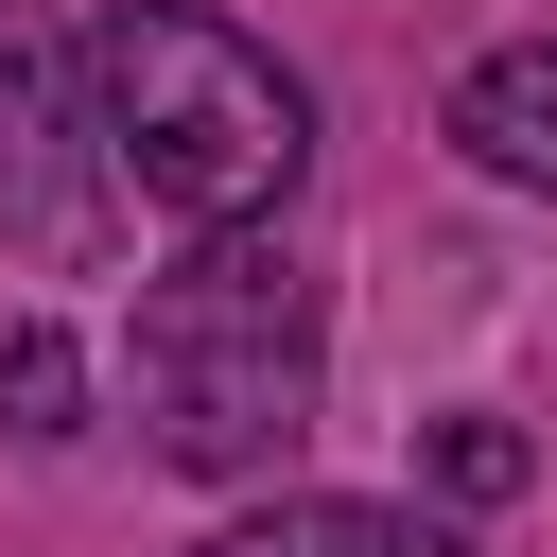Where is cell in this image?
Instances as JSON below:
<instances>
[{
    "instance_id": "obj_1",
    "label": "cell",
    "mask_w": 557,
    "mask_h": 557,
    "mask_svg": "<svg viewBox=\"0 0 557 557\" xmlns=\"http://www.w3.org/2000/svg\"><path fill=\"white\" fill-rule=\"evenodd\" d=\"M87 139H104V174H122L139 209H174V226L209 244V226H261V209L296 191L313 104H296V70H278L261 35H226V17H191V0H122V17L87 35Z\"/></svg>"
},
{
    "instance_id": "obj_2",
    "label": "cell",
    "mask_w": 557,
    "mask_h": 557,
    "mask_svg": "<svg viewBox=\"0 0 557 557\" xmlns=\"http://www.w3.org/2000/svg\"><path fill=\"white\" fill-rule=\"evenodd\" d=\"M313 383H331V296L261 226H209L139 296V418L174 470H278L313 435Z\"/></svg>"
},
{
    "instance_id": "obj_3",
    "label": "cell",
    "mask_w": 557,
    "mask_h": 557,
    "mask_svg": "<svg viewBox=\"0 0 557 557\" xmlns=\"http://www.w3.org/2000/svg\"><path fill=\"white\" fill-rule=\"evenodd\" d=\"M104 209H122V174H104L87 104H70L52 0H0V226H17L35 261H87V244H104Z\"/></svg>"
},
{
    "instance_id": "obj_4",
    "label": "cell",
    "mask_w": 557,
    "mask_h": 557,
    "mask_svg": "<svg viewBox=\"0 0 557 557\" xmlns=\"http://www.w3.org/2000/svg\"><path fill=\"white\" fill-rule=\"evenodd\" d=\"M453 139H470L487 174H522V191H557V35H522V52H487V70L453 87Z\"/></svg>"
},
{
    "instance_id": "obj_5",
    "label": "cell",
    "mask_w": 557,
    "mask_h": 557,
    "mask_svg": "<svg viewBox=\"0 0 557 557\" xmlns=\"http://www.w3.org/2000/svg\"><path fill=\"white\" fill-rule=\"evenodd\" d=\"M209 557H470L453 522H418V505H348V487H296V505H261V522H226Z\"/></svg>"
},
{
    "instance_id": "obj_6",
    "label": "cell",
    "mask_w": 557,
    "mask_h": 557,
    "mask_svg": "<svg viewBox=\"0 0 557 557\" xmlns=\"http://www.w3.org/2000/svg\"><path fill=\"white\" fill-rule=\"evenodd\" d=\"M87 418V348L70 331H0V435H70Z\"/></svg>"
},
{
    "instance_id": "obj_7",
    "label": "cell",
    "mask_w": 557,
    "mask_h": 557,
    "mask_svg": "<svg viewBox=\"0 0 557 557\" xmlns=\"http://www.w3.org/2000/svg\"><path fill=\"white\" fill-rule=\"evenodd\" d=\"M435 470L487 505V487H522V435H505V418H453V435H435Z\"/></svg>"
}]
</instances>
